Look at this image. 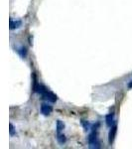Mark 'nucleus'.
I'll return each instance as SVG.
<instances>
[{
  "label": "nucleus",
  "instance_id": "nucleus-1",
  "mask_svg": "<svg viewBox=\"0 0 132 149\" xmlns=\"http://www.w3.org/2000/svg\"><path fill=\"white\" fill-rule=\"evenodd\" d=\"M42 95V97L44 98L45 100H47V102H55L57 100V95H55V93H53L52 92H49V91H45L43 93H41Z\"/></svg>",
  "mask_w": 132,
  "mask_h": 149
},
{
  "label": "nucleus",
  "instance_id": "nucleus-2",
  "mask_svg": "<svg viewBox=\"0 0 132 149\" xmlns=\"http://www.w3.org/2000/svg\"><path fill=\"white\" fill-rule=\"evenodd\" d=\"M52 111H53L52 105H49V104H47V103H43V104L41 105V112L44 115L51 114Z\"/></svg>",
  "mask_w": 132,
  "mask_h": 149
},
{
  "label": "nucleus",
  "instance_id": "nucleus-3",
  "mask_svg": "<svg viewBox=\"0 0 132 149\" xmlns=\"http://www.w3.org/2000/svg\"><path fill=\"white\" fill-rule=\"evenodd\" d=\"M116 130H117L116 126H112L111 129H110L109 135H108V137H109L108 138V141H109L110 144L113 142V140H114V138H115V134H116Z\"/></svg>",
  "mask_w": 132,
  "mask_h": 149
},
{
  "label": "nucleus",
  "instance_id": "nucleus-4",
  "mask_svg": "<svg viewBox=\"0 0 132 149\" xmlns=\"http://www.w3.org/2000/svg\"><path fill=\"white\" fill-rule=\"evenodd\" d=\"M65 128V124L61 120L57 121V132L58 133H61V131H63Z\"/></svg>",
  "mask_w": 132,
  "mask_h": 149
},
{
  "label": "nucleus",
  "instance_id": "nucleus-5",
  "mask_svg": "<svg viewBox=\"0 0 132 149\" xmlns=\"http://www.w3.org/2000/svg\"><path fill=\"white\" fill-rule=\"evenodd\" d=\"M113 114H108L106 116V124L108 125L109 127L112 126V124H113Z\"/></svg>",
  "mask_w": 132,
  "mask_h": 149
},
{
  "label": "nucleus",
  "instance_id": "nucleus-6",
  "mask_svg": "<svg viewBox=\"0 0 132 149\" xmlns=\"http://www.w3.org/2000/svg\"><path fill=\"white\" fill-rule=\"evenodd\" d=\"M58 141H59L61 144H64L65 142H66V136L64 135V134H61V133H58Z\"/></svg>",
  "mask_w": 132,
  "mask_h": 149
},
{
  "label": "nucleus",
  "instance_id": "nucleus-7",
  "mask_svg": "<svg viewBox=\"0 0 132 149\" xmlns=\"http://www.w3.org/2000/svg\"><path fill=\"white\" fill-rule=\"evenodd\" d=\"M21 25V22L20 21H17V22H13V21H10V29H15V28H18L19 26Z\"/></svg>",
  "mask_w": 132,
  "mask_h": 149
},
{
  "label": "nucleus",
  "instance_id": "nucleus-8",
  "mask_svg": "<svg viewBox=\"0 0 132 149\" xmlns=\"http://www.w3.org/2000/svg\"><path fill=\"white\" fill-rule=\"evenodd\" d=\"M9 127H10V135H14V134H15V130H14V126L10 123V124H9Z\"/></svg>",
  "mask_w": 132,
  "mask_h": 149
},
{
  "label": "nucleus",
  "instance_id": "nucleus-9",
  "mask_svg": "<svg viewBox=\"0 0 132 149\" xmlns=\"http://www.w3.org/2000/svg\"><path fill=\"white\" fill-rule=\"evenodd\" d=\"M128 86H129V88H132V81H131V83H129Z\"/></svg>",
  "mask_w": 132,
  "mask_h": 149
}]
</instances>
